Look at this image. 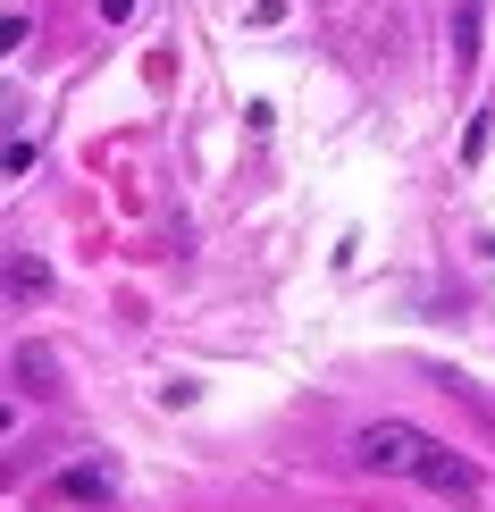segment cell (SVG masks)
<instances>
[{"label":"cell","instance_id":"obj_3","mask_svg":"<svg viewBox=\"0 0 495 512\" xmlns=\"http://www.w3.org/2000/svg\"><path fill=\"white\" fill-rule=\"evenodd\" d=\"M9 294H17V303H34V294H51V269H42L34 252H9Z\"/></svg>","mask_w":495,"mask_h":512},{"label":"cell","instance_id":"obj_4","mask_svg":"<svg viewBox=\"0 0 495 512\" xmlns=\"http://www.w3.org/2000/svg\"><path fill=\"white\" fill-rule=\"evenodd\" d=\"M51 353H17V387H26V395H51Z\"/></svg>","mask_w":495,"mask_h":512},{"label":"cell","instance_id":"obj_5","mask_svg":"<svg viewBox=\"0 0 495 512\" xmlns=\"http://www.w3.org/2000/svg\"><path fill=\"white\" fill-rule=\"evenodd\" d=\"M454 42H462V68H479V9H470V0L454 9Z\"/></svg>","mask_w":495,"mask_h":512},{"label":"cell","instance_id":"obj_1","mask_svg":"<svg viewBox=\"0 0 495 512\" xmlns=\"http://www.w3.org/2000/svg\"><path fill=\"white\" fill-rule=\"evenodd\" d=\"M353 462L361 471H386V479H420V487H437L445 504H479V471H470L454 445L412 429V420H361L353 429Z\"/></svg>","mask_w":495,"mask_h":512},{"label":"cell","instance_id":"obj_2","mask_svg":"<svg viewBox=\"0 0 495 512\" xmlns=\"http://www.w3.org/2000/svg\"><path fill=\"white\" fill-rule=\"evenodd\" d=\"M42 496H51V504H110L118 496V462L110 454H84V462H68V471L42 479Z\"/></svg>","mask_w":495,"mask_h":512}]
</instances>
